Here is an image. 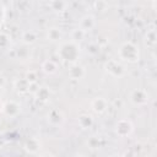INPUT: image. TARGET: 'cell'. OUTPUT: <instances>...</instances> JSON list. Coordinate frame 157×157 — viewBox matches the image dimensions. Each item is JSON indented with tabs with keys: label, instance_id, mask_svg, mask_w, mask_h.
<instances>
[{
	"label": "cell",
	"instance_id": "8992f818",
	"mask_svg": "<svg viewBox=\"0 0 157 157\" xmlns=\"http://www.w3.org/2000/svg\"><path fill=\"white\" fill-rule=\"evenodd\" d=\"M69 75L74 80H80L85 75V69L78 64H72L69 69Z\"/></svg>",
	"mask_w": 157,
	"mask_h": 157
},
{
	"label": "cell",
	"instance_id": "3957f363",
	"mask_svg": "<svg viewBox=\"0 0 157 157\" xmlns=\"http://www.w3.org/2000/svg\"><path fill=\"white\" fill-rule=\"evenodd\" d=\"M105 70L112 75V76H115V77H120L124 75L125 70H124V66L117 61V60H110L105 64Z\"/></svg>",
	"mask_w": 157,
	"mask_h": 157
},
{
	"label": "cell",
	"instance_id": "52a82bcc",
	"mask_svg": "<svg viewBox=\"0 0 157 157\" xmlns=\"http://www.w3.org/2000/svg\"><path fill=\"white\" fill-rule=\"evenodd\" d=\"M20 110H21L20 105H18L16 102H13V101L7 102L6 104H4V112H5L7 115H10V117L17 115V114L20 113Z\"/></svg>",
	"mask_w": 157,
	"mask_h": 157
},
{
	"label": "cell",
	"instance_id": "5bb4252c",
	"mask_svg": "<svg viewBox=\"0 0 157 157\" xmlns=\"http://www.w3.org/2000/svg\"><path fill=\"white\" fill-rule=\"evenodd\" d=\"M47 37H48V39H49V40H58V39H60V38H61V32H60V29H59V28L53 27V28H49Z\"/></svg>",
	"mask_w": 157,
	"mask_h": 157
},
{
	"label": "cell",
	"instance_id": "4fadbf2b",
	"mask_svg": "<svg viewBox=\"0 0 157 157\" xmlns=\"http://www.w3.org/2000/svg\"><path fill=\"white\" fill-rule=\"evenodd\" d=\"M42 69H43V71L47 72V74H53V72L56 71V64H55L53 60H47V61L43 63Z\"/></svg>",
	"mask_w": 157,
	"mask_h": 157
},
{
	"label": "cell",
	"instance_id": "7a4b0ae2",
	"mask_svg": "<svg viewBox=\"0 0 157 157\" xmlns=\"http://www.w3.org/2000/svg\"><path fill=\"white\" fill-rule=\"evenodd\" d=\"M139 48L132 44L131 42H126L124 43L120 49H119V58L124 61H129V63H135L139 60Z\"/></svg>",
	"mask_w": 157,
	"mask_h": 157
},
{
	"label": "cell",
	"instance_id": "277c9868",
	"mask_svg": "<svg viewBox=\"0 0 157 157\" xmlns=\"http://www.w3.org/2000/svg\"><path fill=\"white\" fill-rule=\"evenodd\" d=\"M131 130H132L131 123H130L129 120H125V119L120 120V121L117 124V126H115V131H117V134L120 135V136H126V135H129V134L131 132Z\"/></svg>",
	"mask_w": 157,
	"mask_h": 157
},
{
	"label": "cell",
	"instance_id": "6da1fadb",
	"mask_svg": "<svg viewBox=\"0 0 157 157\" xmlns=\"http://www.w3.org/2000/svg\"><path fill=\"white\" fill-rule=\"evenodd\" d=\"M58 54L60 55V58L65 61H75L80 54V47L76 44L75 40H71V42H66V43H63L59 48V52Z\"/></svg>",
	"mask_w": 157,
	"mask_h": 157
},
{
	"label": "cell",
	"instance_id": "e0dca14e",
	"mask_svg": "<svg viewBox=\"0 0 157 157\" xmlns=\"http://www.w3.org/2000/svg\"><path fill=\"white\" fill-rule=\"evenodd\" d=\"M49 5L55 11H63V10L66 9L67 2H65V1H52V2H49Z\"/></svg>",
	"mask_w": 157,
	"mask_h": 157
},
{
	"label": "cell",
	"instance_id": "9c48e42d",
	"mask_svg": "<svg viewBox=\"0 0 157 157\" xmlns=\"http://www.w3.org/2000/svg\"><path fill=\"white\" fill-rule=\"evenodd\" d=\"M141 94V90H135L132 93H131V101L135 103V104H144V103H146L147 102V94H145V96H140Z\"/></svg>",
	"mask_w": 157,
	"mask_h": 157
},
{
	"label": "cell",
	"instance_id": "9a60e30c",
	"mask_svg": "<svg viewBox=\"0 0 157 157\" xmlns=\"http://www.w3.org/2000/svg\"><path fill=\"white\" fill-rule=\"evenodd\" d=\"M49 94H50V92H49V90L47 87H40L36 92V97L38 99H40V101H47L49 98Z\"/></svg>",
	"mask_w": 157,
	"mask_h": 157
},
{
	"label": "cell",
	"instance_id": "ba28073f",
	"mask_svg": "<svg viewBox=\"0 0 157 157\" xmlns=\"http://www.w3.org/2000/svg\"><path fill=\"white\" fill-rule=\"evenodd\" d=\"M92 108L96 113H103L105 109H107V102L102 98V97H98L96 99L92 101Z\"/></svg>",
	"mask_w": 157,
	"mask_h": 157
},
{
	"label": "cell",
	"instance_id": "ffe728a7",
	"mask_svg": "<svg viewBox=\"0 0 157 157\" xmlns=\"http://www.w3.org/2000/svg\"><path fill=\"white\" fill-rule=\"evenodd\" d=\"M2 110H4V104H2V102L0 101V113H1Z\"/></svg>",
	"mask_w": 157,
	"mask_h": 157
},
{
	"label": "cell",
	"instance_id": "2e32d148",
	"mask_svg": "<svg viewBox=\"0 0 157 157\" xmlns=\"http://www.w3.org/2000/svg\"><path fill=\"white\" fill-rule=\"evenodd\" d=\"M22 39H23V42L25 43H33V42H36V39H37V34L33 32V31H26L23 34H22Z\"/></svg>",
	"mask_w": 157,
	"mask_h": 157
},
{
	"label": "cell",
	"instance_id": "8fae6325",
	"mask_svg": "<svg viewBox=\"0 0 157 157\" xmlns=\"http://www.w3.org/2000/svg\"><path fill=\"white\" fill-rule=\"evenodd\" d=\"M25 148L28 151V152H31V153H36L38 150H39V142L34 139V141H33V139H28L26 142H25Z\"/></svg>",
	"mask_w": 157,
	"mask_h": 157
},
{
	"label": "cell",
	"instance_id": "ac0fdd59",
	"mask_svg": "<svg viewBox=\"0 0 157 157\" xmlns=\"http://www.w3.org/2000/svg\"><path fill=\"white\" fill-rule=\"evenodd\" d=\"M9 36H6L5 33H0V47L1 48H5L7 44H9Z\"/></svg>",
	"mask_w": 157,
	"mask_h": 157
},
{
	"label": "cell",
	"instance_id": "d6986e66",
	"mask_svg": "<svg viewBox=\"0 0 157 157\" xmlns=\"http://www.w3.org/2000/svg\"><path fill=\"white\" fill-rule=\"evenodd\" d=\"M39 157H54L52 153H49V152H45V153H42Z\"/></svg>",
	"mask_w": 157,
	"mask_h": 157
},
{
	"label": "cell",
	"instance_id": "30bf717a",
	"mask_svg": "<svg viewBox=\"0 0 157 157\" xmlns=\"http://www.w3.org/2000/svg\"><path fill=\"white\" fill-rule=\"evenodd\" d=\"M54 114H55V117L53 115L52 112L48 114V121H49L50 124H53V125H59V124H61L63 120H64L63 114H61L59 110H54Z\"/></svg>",
	"mask_w": 157,
	"mask_h": 157
},
{
	"label": "cell",
	"instance_id": "7c38bea8",
	"mask_svg": "<svg viewBox=\"0 0 157 157\" xmlns=\"http://www.w3.org/2000/svg\"><path fill=\"white\" fill-rule=\"evenodd\" d=\"M92 123H93V119H92L91 115L82 114V115L78 117V124H80V126H81L82 129H87V128H90V126L92 125Z\"/></svg>",
	"mask_w": 157,
	"mask_h": 157
},
{
	"label": "cell",
	"instance_id": "44dd1931",
	"mask_svg": "<svg viewBox=\"0 0 157 157\" xmlns=\"http://www.w3.org/2000/svg\"><path fill=\"white\" fill-rule=\"evenodd\" d=\"M112 157H123V156H112Z\"/></svg>",
	"mask_w": 157,
	"mask_h": 157
},
{
	"label": "cell",
	"instance_id": "5b68a950",
	"mask_svg": "<svg viewBox=\"0 0 157 157\" xmlns=\"http://www.w3.org/2000/svg\"><path fill=\"white\" fill-rule=\"evenodd\" d=\"M94 23H96L94 17L91 16V15H86V16H83V17L81 18V21H80V29H82L83 32L90 31V29H92V28L94 27Z\"/></svg>",
	"mask_w": 157,
	"mask_h": 157
}]
</instances>
